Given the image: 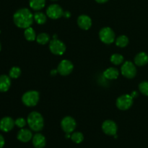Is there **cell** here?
Here are the masks:
<instances>
[{
    "instance_id": "1",
    "label": "cell",
    "mask_w": 148,
    "mask_h": 148,
    "mask_svg": "<svg viewBox=\"0 0 148 148\" xmlns=\"http://www.w3.org/2000/svg\"><path fill=\"white\" fill-rule=\"evenodd\" d=\"M13 21L17 27L26 29L30 27L33 23L34 15L28 9H20L13 15Z\"/></svg>"
},
{
    "instance_id": "2",
    "label": "cell",
    "mask_w": 148,
    "mask_h": 148,
    "mask_svg": "<svg viewBox=\"0 0 148 148\" xmlns=\"http://www.w3.org/2000/svg\"><path fill=\"white\" fill-rule=\"evenodd\" d=\"M27 122L29 127L34 132H40L43 130L44 126V120L40 113L33 111L28 115Z\"/></svg>"
},
{
    "instance_id": "3",
    "label": "cell",
    "mask_w": 148,
    "mask_h": 148,
    "mask_svg": "<svg viewBox=\"0 0 148 148\" xmlns=\"http://www.w3.org/2000/svg\"><path fill=\"white\" fill-rule=\"evenodd\" d=\"M40 98L38 92L36 90H30L25 92L22 97L23 104L27 107H33L38 104Z\"/></svg>"
},
{
    "instance_id": "4",
    "label": "cell",
    "mask_w": 148,
    "mask_h": 148,
    "mask_svg": "<svg viewBox=\"0 0 148 148\" xmlns=\"http://www.w3.org/2000/svg\"><path fill=\"white\" fill-rule=\"evenodd\" d=\"M121 75L126 78L132 79L137 75V68L135 65L130 61L124 62L121 68Z\"/></svg>"
},
{
    "instance_id": "5",
    "label": "cell",
    "mask_w": 148,
    "mask_h": 148,
    "mask_svg": "<svg viewBox=\"0 0 148 148\" xmlns=\"http://www.w3.org/2000/svg\"><path fill=\"white\" fill-rule=\"evenodd\" d=\"M99 38L103 43L111 44L115 40V33L111 27H103L99 32Z\"/></svg>"
},
{
    "instance_id": "6",
    "label": "cell",
    "mask_w": 148,
    "mask_h": 148,
    "mask_svg": "<svg viewBox=\"0 0 148 148\" xmlns=\"http://www.w3.org/2000/svg\"><path fill=\"white\" fill-rule=\"evenodd\" d=\"M133 104V98L131 95H122L119 97L116 102L117 108L121 111L130 109Z\"/></svg>"
},
{
    "instance_id": "7",
    "label": "cell",
    "mask_w": 148,
    "mask_h": 148,
    "mask_svg": "<svg viewBox=\"0 0 148 148\" xmlns=\"http://www.w3.org/2000/svg\"><path fill=\"white\" fill-rule=\"evenodd\" d=\"M49 49L54 55H62L66 51V46L62 41L57 38H53L49 43Z\"/></svg>"
},
{
    "instance_id": "8",
    "label": "cell",
    "mask_w": 148,
    "mask_h": 148,
    "mask_svg": "<svg viewBox=\"0 0 148 148\" xmlns=\"http://www.w3.org/2000/svg\"><path fill=\"white\" fill-rule=\"evenodd\" d=\"M76 121L75 120V119L71 116L64 117L61 121V127H62V130L66 134H70V133L73 132L76 128Z\"/></svg>"
},
{
    "instance_id": "9",
    "label": "cell",
    "mask_w": 148,
    "mask_h": 148,
    "mask_svg": "<svg viewBox=\"0 0 148 148\" xmlns=\"http://www.w3.org/2000/svg\"><path fill=\"white\" fill-rule=\"evenodd\" d=\"M64 11L62 7L56 4H51L46 10V15L51 19L57 20L63 16Z\"/></svg>"
},
{
    "instance_id": "10",
    "label": "cell",
    "mask_w": 148,
    "mask_h": 148,
    "mask_svg": "<svg viewBox=\"0 0 148 148\" xmlns=\"http://www.w3.org/2000/svg\"><path fill=\"white\" fill-rule=\"evenodd\" d=\"M73 69V64L67 59H64L58 65L57 71L62 76H67L69 74L72 73Z\"/></svg>"
},
{
    "instance_id": "11",
    "label": "cell",
    "mask_w": 148,
    "mask_h": 148,
    "mask_svg": "<svg viewBox=\"0 0 148 148\" xmlns=\"http://www.w3.org/2000/svg\"><path fill=\"white\" fill-rule=\"evenodd\" d=\"M102 130L107 135L115 136L117 133L118 127L112 120H106L102 124Z\"/></svg>"
},
{
    "instance_id": "12",
    "label": "cell",
    "mask_w": 148,
    "mask_h": 148,
    "mask_svg": "<svg viewBox=\"0 0 148 148\" xmlns=\"http://www.w3.org/2000/svg\"><path fill=\"white\" fill-rule=\"evenodd\" d=\"M15 123L12 118L9 116L4 117L0 120V130L4 132H10L14 128Z\"/></svg>"
},
{
    "instance_id": "13",
    "label": "cell",
    "mask_w": 148,
    "mask_h": 148,
    "mask_svg": "<svg viewBox=\"0 0 148 148\" xmlns=\"http://www.w3.org/2000/svg\"><path fill=\"white\" fill-rule=\"evenodd\" d=\"M77 25L82 30H89L92 26V20L89 16L82 14L77 18Z\"/></svg>"
},
{
    "instance_id": "14",
    "label": "cell",
    "mask_w": 148,
    "mask_h": 148,
    "mask_svg": "<svg viewBox=\"0 0 148 148\" xmlns=\"http://www.w3.org/2000/svg\"><path fill=\"white\" fill-rule=\"evenodd\" d=\"M33 134L30 130L27 129H21L17 134V138L22 143H27L33 138Z\"/></svg>"
},
{
    "instance_id": "15",
    "label": "cell",
    "mask_w": 148,
    "mask_h": 148,
    "mask_svg": "<svg viewBox=\"0 0 148 148\" xmlns=\"http://www.w3.org/2000/svg\"><path fill=\"white\" fill-rule=\"evenodd\" d=\"M32 140H33L32 141H33V145L35 148H43L46 146V137L40 133L35 134Z\"/></svg>"
},
{
    "instance_id": "16",
    "label": "cell",
    "mask_w": 148,
    "mask_h": 148,
    "mask_svg": "<svg viewBox=\"0 0 148 148\" xmlns=\"http://www.w3.org/2000/svg\"><path fill=\"white\" fill-rule=\"evenodd\" d=\"M10 86H11L10 77L6 75H0V92H7L10 89Z\"/></svg>"
},
{
    "instance_id": "17",
    "label": "cell",
    "mask_w": 148,
    "mask_h": 148,
    "mask_svg": "<svg viewBox=\"0 0 148 148\" xmlns=\"http://www.w3.org/2000/svg\"><path fill=\"white\" fill-rule=\"evenodd\" d=\"M134 64L138 66H143L148 64V55L145 52H140L134 57Z\"/></svg>"
},
{
    "instance_id": "18",
    "label": "cell",
    "mask_w": 148,
    "mask_h": 148,
    "mask_svg": "<svg viewBox=\"0 0 148 148\" xmlns=\"http://www.w3.org/2000/svg\"><path fill=\"white\" fill-rule=\"evenodd\" d=\"M119 75V72L116 68L109 67L103 72L104 77L107 79H116Z\"/></svg>"
},
{
    "instance_id": "19",
    "label": "cell",
    "mask_w": 148,
    "mask_h": 148,
    "mask_svg": "<svg viewBox=\"0 0 148 148\" xmlns=\"http://www.w3.org/2000/svg\"><path fill=\"white\" fill-rule=\"evenodd\" d=\"M29 4L33 10L38 11L45 7L46 0H29Z\"/></svg>"
},
{
    "instance_id": "20",
    "label": "cell",
    "mask_w": 148,
    "mask_h": 148,
    "mask_svg": "<svg viewBox=\"0 0 148 148\" xmlns=\"http://www.w3.org/2000/svg\"><path fill=\"white\" fill-rule=\"evenodd\" d=\"M24 36L26 40H28V41H33V40H36V32L31 27H27L25 30Z\"/></svg>"
},
{
    "instance_id": "21",
    "label": "cell",
    "mask_w": 148,
    "mask_h": 148,
    "mask_svg": "<svg viewBox=\"0 0 148 148\" xmlns=\"http://www.w3.org/2000/svg\"><path fill=\"white\" fill-rule=\"evenodd\" d=\"M129 44V38L127 36L122 35L119 36L116 40V45L120 48H124Z\"/></svg>"
},
{
    "instance_id": "22",
    "label": "cell",
    "mask_w": 148,
    "mask_h": 148,
    "mask_svg": "<svg viewBox=\"0 0 148 148\" xmlns=\"http://www.w3.org/2000/svg\"><path fill=\"white\" fill-rule=\"evenodd\" d=\"M50 40V36L46 33H41L36 37V41L40 45H45Z\"/></svg>"
},
{
    "instance_id": "23",
    "label": "cell",
    "mask_w": 148,
    "mask_h": 148,
    "mask_svg": "<svg viewBox=\"0 0 148 148\" xmlns=\"http://www.w3.org/2000/svg\"><path fill=\"white\" fill-rule=\"evenodd\" d=\"M34 20L39 25L44 24L46 22V16L44 13L40 12H37L34 14Z\"/></svg>"
},
{
    "instance_id": "24",
    "label": "cell",
    "mask_w": 148,
    "mask_h": 148,
    "mask_svg": "<svg viewBox=\"0 0 148 148\" xmlns=\"http://www.w3.org/2000/svg\"><path fill=\"white\" fill-rule=\"evenodd\" d=\"M111 62L114 65H120L124 62V56L119 53H114L111 56Z\"/></svg>"
},
{
    "instance_id": "25",
    "label": "cell",
    "mask_w": 148,
    "mask_h": 148,
    "mask_svg": "<svg viewBox=\"0 0 148 148\" xmlns=\"http://www.w3.org/2000/svg\"><path fill=\"white\" fill-rule=\"evenodd\" d=\"M21 75V69L18 66H13L10 69V72H9V76L10 78L12 79H17Z\"/></svg>"
},
{
    "instance_id": "26",
    "label": "cell",
    "mask_w": 148,
    "mask_h": 148,
    "mask_svg": "<svg viewBox=\"0 0 148 148\" xmlns=\"http://www.w3.org/2000/svg\"><path fill=\"white\" fill-rule=\"evenodd\" d=\"M71 139L75 143L79 144L84 140V136L82 133L79 132H76L72 133L71 135Z\"/></svg>"
},
{
    "instance_id": "27",
    "label": "cell",
    "mask_w": 148,
    "mask_h": 148,
    "mask_svg": "<svg viewBox=\"0 0 148 148\" xmlns=\"http://www.w3.org/2000/svg\"><path fill=\"white\" fill-rule=\"evenodd\" d=\"M139 90L142 94L145 96H148V82L143 81L139 85Z\"/></svg>"
},
{
    "instance_id": "28",
    "label": "cell",
    "mask_w": 148,
    "mask_h": 148,
    "mask_svg": "<svg viewBox=\"0 0 148 148\" xmlns=\"http://www.w3.org/2000/svg\"><path fill=\"white\" fill-rule=\"evenodd\" d=\"M14 123H15V125L17 126L19 128L23 129V127H25L26 124H27V121L24 118H18L14 121Z\"/></svg>"
},
{
    "instance_id": "29",
    "label": "cell",
    "mask_w": 148,
    "mask_h": 148,
    "mask_svg": "<svg viewBox=\"0 0 148 148\" xmlns=\"http://www.w3.org/2000/svg\"><path fill=\"white\" fill-rule=\"evenodd\" d=\"M5 144V140H4V137L1 134H0V148H2Z\"/></svg>"
},
{
    "instance_id": "30",
    "label": "cell",
    "mask_w": 148,
    "mask_h": 148,
    "mask_svg": "<svg viewBox=\"0 0 148 148\" xmlns=\"http://www.w3.org/2000/svg\"><path fill=\"white\" fill-rule=\"evenodd\" d=\"M137 95H138V93H137V91H134V92H132V93L131 94V96L133 98L137 97Z\"/></svg>"
},
{
    "instance_id": "31",
    "label": "cell",
    "mask_w": 148,
    "mask_h": 148,
    "mask_svg": "<svg viewBox=\"0 0 148 148\" xmlns=\"http://www.w3.org/2000/svg\"><path fill=\"white\" fill-rule=\"evenodd\" d=\"M98 3H100V4H103V3L107 2L108 0H95Z\"/></svg>"
},
{
    "instance_id": "32",
    "label": "cell",
    "mask_w": 148,
    "mask_h": 148,
    "mask_svg": "<svg viewBox=\"0 0 148 148\" xmlns=\"http://www.w3.org/2000/svg\"><path fill=\"white\" fill-rule=\"evenodd\" d=\"M63 16H64V17H70V13L68 12H64Z\"/></svg>"
},
{
    "instance_id": "33",
    "label": "cell",
    "mask_w": 148,
    "mask_h": 148,
    "mask_svg": "<svg viewBox=\"0 0 148 148\" xmlns=\"http://www.w3.org/2000/svg\"><path fill=\"white\" fill-rule=\"evenodd\" d=\"M1 43H0V51H1Z\"/></svg>"
},
{
    "instance_id": "34",
    "label": "cell",
    "mask_w": 148,
    "mask_h": 148,
    "mask_svg": "<svg viewBox=\"0 0 148 148\" xmlns=\"http://www.w3.org/2000/svg\"><path fill=\"white\" fill-rule=\"evenodd\" d=\"M52 1H56V0H52Z\"/></svg>"
}]
</instances>
